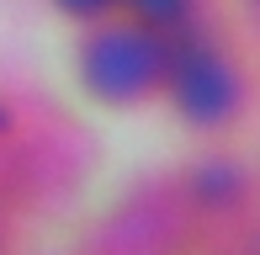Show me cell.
<instances>
[{
    "mask_svg": "<svg viewBox=\"0 0 260 255\" xmlns=\"http://www.w3.org/2000/svg\"><path fill=\"white\" fill-rule=\"evenodd\" d=\"M0 122H6V117H0Z\"/></svg>",
    "mask_w": 260,
    "mask_h": 255,
    "instance_id": "cell-5",
    "label": "cell"
},
{
    "mask_svg": "<svg viewBox=\"0 0 260 255\" xmlns=\"http://www.w3.org/2000/svg\"><path fill=\"white\" fill-rule=\"evenodd\" d=\"M133 11L144 21H181L186 16V0H133Z\"/></svg>",
    "mask_w": 260,
    "mask_h": 255,
    "instance_id": "cell-3",
    "label": "cell"
},
{
    "mask_svg": "<svg viewBox=\"0 0 260 255\" xmlns=\"http://www.w3.org/2000/svg\"><path fill=\"white\" fill-rule=\"evenodd\" d=\"M165 69V48L149 32H106L85 48V80L96 96L127 101L138 90H149Z\"/></svg>",
    "mask_w": 260,
    "mask_h": 255,
    "instance_id": "cell-1",
    "label": "cell"
},
{
    "mask_svg": "<svg viewBox=\"0 0 260 255\" xmlns=\"http://www.w3.org/2000/svg\"><path fill=\"white\" fill-rule=\"evenodd\" d=\"M175 101L191 122H218L234 112L239 101V85H234V69L207 48H191L181 64H175Z\"/></svg>",
    "mask_w": 260,
    "mask_h": 255,
    "instance_id": "cell-2",
    "label": "cell"
},
{
    "mask_svg": "<svg viewBox=\"0 0 260 255\" xmlns=\"http://www.w3.org/2000/svg\"><path fill=\"white\" fill-rule=\"evenodd\" d=\"M69 11H80V16H85V11H101V6H112V0H64Z\"/></svg>",
    "mask_w": 260,
    "mask_h": 255,
    "instance_id": "cell-4",
    "label": "cell"
}]
</instances>
